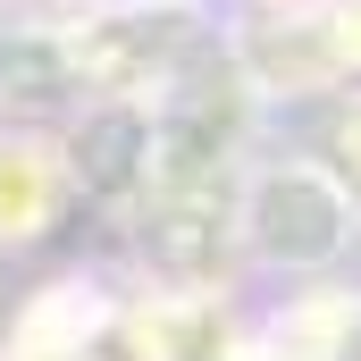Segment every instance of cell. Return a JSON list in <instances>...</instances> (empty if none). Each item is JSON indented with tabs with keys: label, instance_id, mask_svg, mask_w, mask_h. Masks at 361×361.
I'll use <instances>...</instances> for the list:
<instances>
[{
	"label": "cell",
	"instance_id": "cell-3",
	"mask_svg": "<svg viewBox=\"0 0 361 361\" xmlns=\"http://www.w3.org/2000/svg\"><path fill=\"white\" fill-rule=\"evenodd\" d=\"M319 160L353 185V202H361V92L336 101V118H328V152H319Z\"/></svg>",
	"mask_w": 361,
	"mask_h": 361
},
{
	"label": "cell",
	"instance_id": "cell-1",
	"mask_svg": "<svg viewBox=\"0 0 361 361\" xmlns=\"http://www.w3.org/2000/svg\"><path fill=\"white\" fill-rule=\"evenodd\" d=\"M235 244L277 277H319L361 244V202L319 152H286V160H261L244 177Z\"/></svg>",
	"mask_w": 361,
	"mask_h": 361
},
{
	"label": "cell",
	"instance_id": "cell-2",
	"mask_svg": "<svg viewBox=\"0 0 361 361\" xmlns=\"http://www.w3.org/2000/svg\"><path fill=\"white\" fill-rule=\"evenodd\" d=\"M68 169H76V185L101 193V202L135 193V185L152 177V109H143V101H101V109H85V126H76V143H68Z\"/></svg>",
	"mask_w": 361,
	"mask_h": 361
}]
</instances>
